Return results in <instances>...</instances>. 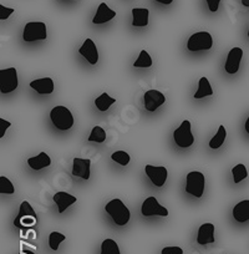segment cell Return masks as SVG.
<instances>
[{"mask_svg":"<svg viewBox=\"0 0 249 254\" xmlns=\"http://www.w3.org/2000/svg\"><path fill=\"white\" fill-rule=\"evenodd\" d=\"M100 254H121L119 244L111 238L105 239L101 243V253Z\"/></svg>","mask_w":249,"mask_h":254,"instance_id":"25","label":"cell"},{"mask_svg":"<svg viewBox=\"0 0 249 254\" xmlns=\"http://www.w3.org/2000/svg\"><path fill=\"white\" fill-rule=\"evenodd\" d=\"M53 198L54 202L56 203V206H58L59 213H64L71 204L76 203L77 202L76 197L72 196V194L70 193H66V192H56V193L54 194Z\"/></svg>","mask_w":249,"mask_h":254,"instance_id":"14","label":"cell"},{"mask_svg":"<svg viewBox=\"0 0 249 254\" xmlns=\"http://www.w3.org/2000/svg\"><path fill=\"white\" fill-rule=\"evenodd\" d=\"M143 101H145V107L147 111H156L160 106H162L166 102L165 95L158 90H148L145 92L143 96Z\"/></svg>","mask_w":249,"mask_h":254,"instance_id":"10","label":"cell"},{"mask_svg":"<svg viewBox=\"0 0 249 254\" xmlns=\"http://www.w3.org/2000/svg\"><path fill=\"white\" fill-rule=\"evenodd\" d=\"M204 186H206V178L202 172L193 171L189 172L186 178V192L192 194L196 198H201L203 196Z\"/></svg>","mask_w":249,"mask_h":254,"instance_id":"3","label":"cell"},{"mask_svg":"<svg viewBox=\"0 0 249 254\" xmlns=\"http://www.w3.org/2000/svg\"><path fill=\"white\" fill-rule=\"evenodd\" d=\"M152 66V59L146 50H141L137 60L133 63V67H151Z\"/></svg>","mask_w":249,"mask_h":254,"instance_id":"27","label":"cell"},{"mask_svg":"<svg viewBox=\"0 0 249 254\" xmlns=\"http://www.w3.org/2000/svg\"><path fill=\"white\" fill-rule=\"evenodd\" d=\"M115 102H116V100H115L114 97L110 96L107 92H104V94H101L96 100H95V105H96L97 109L102 112L107 111V110L111 107V105H114Z\"/></svg>","mask_w":249,"mask_h":254,"instance_id":"24","label":"cell"},{"mask_svg":"<svg viewBox=\"0 0 249 254\" xmlns=\"http://www.w3.org/2000/svg\"><path fill=\"white\" fill-rule=\"evenodd\" d=\"M244 128H246L247 133H248V135H249V117H248V120H247V121H246V125H244Z\"/></svg>","mask_w":249,"mask_h":254,"instance_id":"37","label":"cell"},{"mask_svg":"<svg viewBox=\"0 0 249 254\" xmlns=\"http://www.w3.org/2000/svg\"><path fill=\"white\" fill-rule=\"evenodd\" d=\"M242 58H243V49L233 48L229 51L228 56H227L226 65H224V69H226V71L228 74L233 75L238 71Z\"/></svg>","mask_w":249,"mask_h":254,"instance_id":"12","label":"cell"},{"mask_svg":"<svg viewBox=\"0 0 249 254\" xmlns=\"http://www.w3.org/2000/svg\"><path fill=\"white\" fill-rule=\"evenodd\" d=\"M248 36H249V29H248Z\"/></svg>","mask_w":249,"mask_h":254,"instance_id":"39","label":"cell"},{"mask_svg":"<svg viewBox=\"0 0 249 254\" xmlns=\"http://www.w3.org/2000/svg\"><path fill=\"white\" fill-rule=\"evenodd\" d=\"M141 213L145 217H152V216H161V217H167L168 211L163 206L158 203L156 197H147L145 202L142 203L141 207Z\"/></svg>","mask_w":249,"mask_h":254,"instance_id":"8","label":"cell"},{"mask_svg":"<svg viewBox=\"0 0 249 254\" xmlns=\"http://www.w3.org/2000/svg\"><path fill=\"white\" fill-rule=\"evenodd\" d=\"M90 167H91V160L75 157L74 161H72V176L87 181L90 178V175H91Z\"/></svg>","mask_w":249,"mask_h":254,"instance_id":"11","label":"cell"},{"mask_svg":"<svg viewBox=\"0 0 249 254\" xmlns=\"http://www.w3.org/2000/svg\"><path fill=\"white\" fill-rule=\"evenodd\" d=\"M48 34H46L45 23L41 21H31L28 23L24 28L23 39L24 41H36V40H45Z\"/></svg>","mask_w":249,"mask_h":254,"instance_id":"7","label":"cell"},{"mask_svg":"<svg viewBox=\"0 0 249 254\" xmlns=\"http://www.w3.org/2000/svg\"><path fill=\"white\" fill-rule=\"evenodd\" d=\"M233 217L237 222L243 223L249 219V199L239 202L233 208Z\"/></svg>","mask_w":249,"mask_h":254,"instance_id":"19","label":"cell"},{"mask_svg":"<svg viewBox=\"0 0 249 254\" xmlns=\"http://www.w3.org/2000/svg\"><path fill=\"white\" fill-rule=\"evenodd\" d=\"M242 4L244 6H249V0H242Z\"/></svg>","mask_w":249,"mask_h":254,"instance_id":"38","label":"cell"},{"mask_svg":"<svg viewBox=\"0 0 249 254\" xmlns=\"http://www.w3.org/2000/svg\"><path fill=\"white\" fill-rule=\"evenodd\" d=\"M131 13H132L133 16L132 26H135V28H143V26L148 25L150 11H148L147 8H133Z\"/></svg>","mask_w":249,"mask_h":254,"instance_id":"18","label":"cell"},{"mask_svg":"<svg viewBox=\"0 0 249 254\" xmlns=\"http://www.w3.org/2000/svg\"><path fill=\"white\" fill-rule=\"evenodd\" d=\"M79 54L84 56V58L91 64V65H95V64H97V61H99V53H97V48L96 45H95L94 41H92L90 38L86 39L85 43L82 44L81 48L79 49Z\"/></svg>","mask_w":249,"mask_h":254,"instance_id":"13","label":"cell"},{"mask_svg":"<svg viewBox=\"0 0 249 254\" xmlns=\"http://www.w3.org/2000/svg\"><path fill=\"white\" fill-rule=\"evenodd\" d=\"M105 211L112 218V221L117 224V226H124L127 224L131 218V212L127 207L124 206V202L121 199L116 198L110 201L105 207Z\"/></svg>","mask_w":249,"mask_h":254,"instance_id":"1","label":"cell"},{"mask_svg":"<svg viewBox=\"0 0 249 254\" xmlns=\"http://www.w3.org/2000/svg\"><path fill=\"white\" fill-rule=\"evenodd\" d=\"M191 122L188 120H185L182 124L180 125L177 130H175L173 132V138H175V142L178 147L181 148H187L191 147L194 142V137L192 135L191 130Z\"/></svg>","mask_w":249,"mask_h":254,"instance_id":"4","label":"cell"},{"mask_svg":"<svg viewBox=\"0 0 249 254\" xmlns=\"http://www.w3.org/2000/svg\"><path fill=\"white\" fill-rule=\"evenodd\" d=\"M232 175H233L234 183H239L248 177V171H247V167L243 163H239V165L234 166L232 168Z\"/></svg>","mask_w":249,"mask_h":254,"instance_id":"26","label":"cell"},{"mask_svg":"<svg viewBox=\"0 0 249 254\" xmlns=\"http://www.w3.org/2000/svg\"><path fill=\"white\" fill-rule=\"evenodd\" d=\"M156 1H158V3H161V4H166V5H168V4L172 3L173 0H156Z\"/></svg>","mask_w":249,"mask_h":254,"instance_id":"36","label":"cell"},{"mask_svg":"<svg viewBox=\"0 0 249 254\" xmlns=\"http://www.w3.org/2000/svg\"><path fill=\"white\" fill-rule=\"evenodd\" d=\"M65 239H66V237L62 233H60V232H53V233H50V236H49V246H50V248L53 249V251H58L59 246H60Z\"/></svg>","mask_w":249,"mask_h":254,"instance_id":"29","label":"cell"},{"mask_svg":"<svg viewBox=\"0 0 249 254\" xmlns=\"http://www.w3.org/2000/svg\"><path fill=\"white\" fill-rule=\"evenodd\" d=\"M111 158L112 161H115V162H117L121 166H127L131 160L130 155L127 152H124V151H116V152L112 153Z\"/></svg>","mask_w":249,"mask_h":254,"instance_id":"31","label":"cell"},{"mask_svg":"<svg viewBox=\"0 0 249 254\" xmlns=\"http://www.w3.org/2000/svg\"><path fill=\"white\" fill-rule=\"evenodd\" d=\"M25 217H35L36 218V212L34 211V208L31 207V204L29 203L28 201L21 202L18 216L15 217V219H14V226L18 227V228H20L21 219L25 218Z\"/></svg>","mask_w":249,"mask_h":254,"instance_id":"21","label":"cell"},{"mask_svg":"<svg viewBox=\"0 0 249 254\" xmlns=\"http://www.w3.org/2000/svg\"><path fill=\"white\" fill-rule=\"evenodd\" d=\"M197 243L201 246L214 243V226L212 223H204L199 227L197 234Z\"/></svg>","mask_w":249,"mask_h":254,"instance_id":"17","label":"cell"},{"mask_svg":"<svg viewBox=\"0 0 249 254\" xmlns=\"http://www.w3.org/2000/svg\"><path fill=\"white\" fill-rule=\"evenodd\" d=\"M145 172L151 180V182L156 186V187H162L167 181V168L163 166H152V165H146L145 166Z\"/></svg>","mask_w":249,"mask_h":254,"instance_id":"9","label":"cell"},{"mask_svg":"<svg viewBox=\"0 0 249 254\" xmlns=\"http://www.w3.org/2000/svg\"><path fill=\"white\" fill-rule=\"evenodd\" d=\"M30 87L40 95H50L54 92L55 85L51 77H41L30 82Z\"/></svg>","mask_w":249,"mask_h":254,"instance_id":"15","label":"cell"},{"mask_svg":"<svg viewBox=\"0 0 249 254\" xmlns=\"http://www.w3.org/2000/svg\"><path fill=\"white\" fill-rule=\"evenodd\" d=\"M18 71L15 67L0 70V91L1 94L13 92L18 87Z\"/></svg>","mask_w":249,"mask_h":254,"instance_id":"5","label":"cell"},{"mask_svg":"<svg viewBox=\"0 0 249 254\" xmlns=\"http://www.w3.org/2000/svg\"><path fill=\"white\" fill-rule=\"evenodd\" d=\"M213 94V89H212L208 79H207V77H201L198 82V89L194 92V99H202V97L212 96Z\"/></svg>","mask_w":249,"mask_h":254,"instance_id":"22","label":"cell"},{"mask_svg":"<svg viewBox=\"0 0 249 254\" xmlns=\"http://www.w3.org/2000/svg\"><path fill=\"white\" fill-rule=\"evenodd\" d=\"M14 11L15 10L13 8H6L4 5H0V20H6Z\"/></svg>","mask_w":249,"mask_h":254,"instance_id":"32","label":"cell"},{"mask_svg":"<svg viewBox=\"0 0 249 254\" xmlns=\"http://www.w3.org/2000/svg\"><path fill=\"white\" fill-rule=\"evenodd\" d=\"M15 188L11 181L5 176H0V193L1 194H14Z\"/></svg>","mask_w":249,"mask_h":254,"instance_id":"30","label":"cell"},{"mask_svg":"<svg viewBox=\"0 0 249 254\" xmlns=\"http://www.w3.org/2000/svg\"><path fill=\"white\" fill-rule=\"evenodd\" d=\"M10 126H11V122L6 121V120H4L3 117H0V138L4 137V135H5V132L8 131V128Z\"/></svg>","mask_w":249,"mask_h":254,"instance_id":"33","label":"cell"},{"mask_svg":"<svg viewBox=\"0 0 249 254\" xmlns=\"http://www.w3.org/2000/svg\"><path fill=\"white\" fill-rule=\"evenodd\" d=\"M207 4H208V8L212 13H216L218 10L219 3H221V0H206Z\"/></svg>","mask_w":249,"mask_h":254,"instance_id":"35","label":"cell"},{"mask_svg":"<svg viewBox=\"0 0 249 254\" xmlns=\"http://www.w3.org/2000/svg\"><path fill=\"white\" fill-rule=\"evenodd\" d=\"M28 165L35 171L43 170V168L49 167V166L51 165V158L49 157L48 153L40 152L38 156H35V157L28 158Z\"/></svg>","mask_w":249,"mask_h":254,"instance_id":"20","label":"cell"},{"mask_svg":"<svg viewBox=\"0 0 249 254\" xmlns=\"http://www.w3.org/2000/svg\"><path fill=\"white\" fill-rule=\"evenodd\" d=\"M162 254H183V249L181 247H165L161 252Z\"/></svg>","mask_w":249,"mask_h":254,"instance_id":"34","label":"cell"},{"mask_svg":"<svg viewBox=\"0 0 249 254\" xmlns=\"http://www.w3.org/2000/svg\"><path fill=\"white\" fill-rule=\"evenodd\" d=\"M105 140H106V132H105L104 128L101 126H95L89 136L90 142L102 143L105 142Z\"/></svg>","mask_w":249,"mask_h":254,"instance_id":"28","label":"cell"},{"mask_svg":"<svg viewBox=\"0 0 249 254\" xmlns=\"http://www.w3.org/2000/svg\"><path fill=\"white\" fill-rule=\"evenodd\" d=\"M226 137H227L226 127H224L223 125H221V126L218 127V131H217V133L214 135V137H212L211 141H209V147H211L212 150H217V148H219L222 145H223L224 141H226Z\"/></svg>","mask_w":249,"mask_h":254,"instance_id":"23","label":"cell"},{"mask_svg":"<svg viewBox=\"0 0 249 254\" xmlns=\"http://www.w3.org/2000/svg\"><path fill=\"white\" fill-rule=\"evenodd\" d=\"M50 119L55 127L61 131H67L74 126V116L65 106H55L50 111Z\"/></svg>","mask_w":249,"mask_h":254,"instance_id":"2","label":"cell"},{"mask_svg":"<svg viewBox=\"0 0 249 254\" xmlns=\"http://www.w3.org/2000/svg\"><path fill=\"white\" fill-rule=\"evenodd\" d=\"M116 16V11L112 10V9L109 8L106 3H101L97 8L96 14H95L94 19H92V23L95 25H100V24H105L107 21L112 20V19Z\"/></svg>","mask_w":249,"mask_h":254,"instance_id":"16","label":"cell"},{"mask_svg":"<svg viewBox=\"0 0 249 254\" xmlns=\"http://www.w3.org/2000/svg\"><path fill=\"white\" fill-rule=\"evenodd\" d=\"M213 46V39L212 35L207 31H199L193 34L187 41V48L189 51H201L209 50Z\"/></svg>","mask_w":249,"mask_h":254,"instance_id":"6","label":"cell"}]
</instances>
